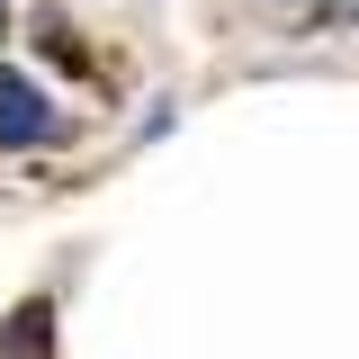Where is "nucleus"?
Wrapping results in <instances>:
<instances>
[{
	"label": "nucleus",
	"instance_id": "f257e3e1",
	"mask_svg": "<svg viewBox=\"0 0 359 359\" xmlns=\"http://www.w3.org/2000/svg\"><path fill=\"white\" fill-rule=\"evenodd\" d=\"M63 135H72V126H63V108H54L18 63H0V144L27 153V144H63Z\"/></svg>",
	"mask_w": 359,
	"mask_h": 359
},
{
	"label": "nucleus",
	"instance_id": "f03ea898",
	"mask_svg": "<svg viewBox=\"0 0 359 359\" xmlns=\"http://www.w3.org/2000/svg\"><path fill=\"white\" fill-rule=\"evenodd\" d=\"M45 351H54V306L36 297V306H18V314H9V332H0V359H45Z\"/></svg>",
	"mask_w": 359,
	"mask_h": 359
}]
</instances>
